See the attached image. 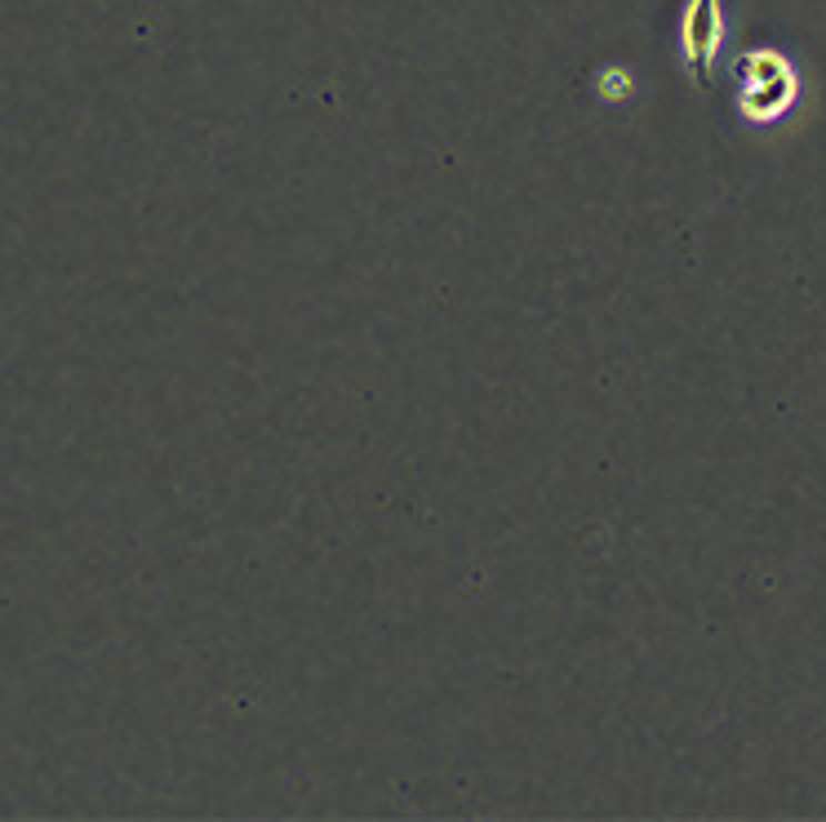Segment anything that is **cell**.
Here are the masks:
<instances>
[{
    "label": "cell",
    "mask_w": 826,
    "mask_h": 822,
    "mask_svg": "<svg viewBox=\"0 0 826 822\" xmlns=\"http://www.w3.org/2000/svg\"><path fill=\"white\" fill-rule=\"evenodd\" d=\"M715 44H719V0H693L688 18H684V53H688V67L702 84L711 80Z\"/></svg>",
    "instance_id": "cell-1"
},
{
    "label": "cell",
    "mask_w": 826,
    "mask_h": 822,
    "mask_svg": "<svg viewBox=\"0 0 826 822\" xmlns=\"http://www.w3.org/2000/svg\"><path fill=\"white\" fill-rule=\"evenodd\" d=\"M626 89H631V80H622V71H608V76H604V93H608V98H617V93H626Z\"/></svg>",
    "instance_id": "cell-3"
},
{
    "label": "cell",
    "mask_w": 826,
    "mask_h": 822,
    "mask_svg": "<svg viewBox=\"0 0 826 822\" xmlns=\"http://www.w3.org/2000/svg\"><path fill=\"white\" fill-rule=\"evenodd\" d=\"M786 98H790V76H777V80H764V84H751V89H746V107H751L755 116L782 111Z\"/></svg>",
    "instance_id": "cell-2"
}]
</instances>
